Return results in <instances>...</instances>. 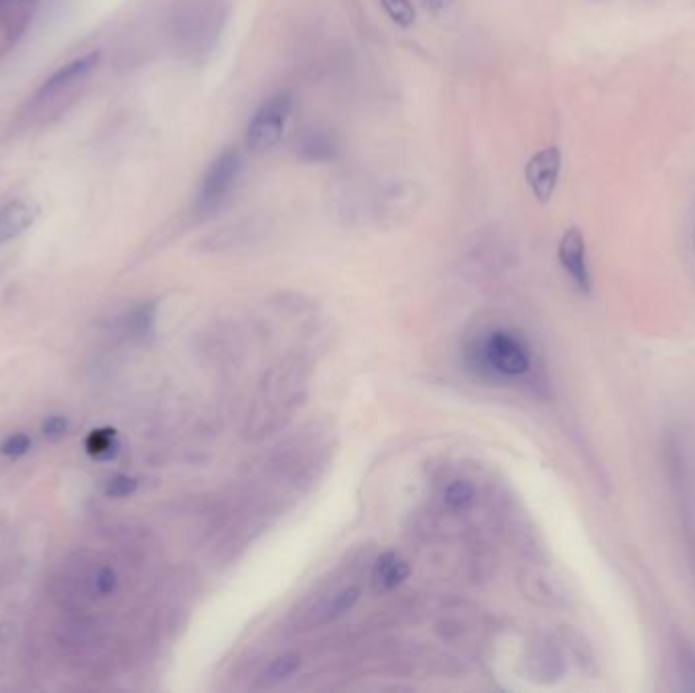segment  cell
<instances>
[{"label":"cell","mask_w":695,"mask_h":693,"mask_svg":"<svg viewBox=\"0 0 695 693\" xmlns=\"http://www.w3.org/2000/svg\"><path fill=\"white\" fill-rule=\"evenodd\" d=\"M561 175V151L557 147H547L535 153L527 167H525V179L531 187L533 196L545 204L553 198L557 183Z\"/></svg>","instance_id":"obj_5"},{"label":"cell","mask_w":695,"mask_h":693,"mask_svg":"<svg viewBox=\"0 0 695 693\" xmlns=\"http://www.w3.org/2000/svg\"><path fill=\"white\" fill-rule=\"evenodd\" d=\"M301 667V657L297 653H283L275 657L261 673V685L273 687L285 679H289Z\"/></svg>","instance_id":"obj_10"},{"label":"cell","mask_w":695,"mask_h":693,"mask_svg":"<svg viewBox=\"0 0 695 693\" xmlns=\"http://www.w3.org/2000/svg\"><path fill=\"white\" fill-rule=\"evenodd\" d=\"M39 212L33 200H15L0 210V246L23 236L37 222Z\"/></svg>","instance_id":"obj_7"},{"label":"cell","mask_w":695,"mask_h":693,"mask_svg":"<svg viewBox=\"0 0 695 693\" xmlns=\"http://www.w3.org/2000/svg\"><path fill=\"white\" fill-rule=\"evenodd\" d=\"M476 498V488L470 480H454L444 490V502L452 511H466Z\"/></svg>","instance_id":"obj_12"},{"label":"cell","mask_w":695,"mask_h":693,"mask_svg":"<svg viewBox=\"0 0 695 693\" xmlns=\"http://www.w3.org/2000/svg\"><path fill=\"white\" fill-rule=\"evenodd\" d=\"M139 488V480L133 478V476H126V474H118V476H112L106 486H104V492L106 496L110 498H126V496H131L135 494Z\"/></svg>","instance_id":"obj_15"},{"label":"cell","mask_w":695,"mask_h":693,"mask_svg":"<svg viewBox=\"0 0 695 693\" xmlns=\"http://www.w3.org/2000/svg\"><path fill=\"white\" fill-rule=\"evenodd\" d=\"M68 429H70V419H68V417H63V415H51V417H47V419L43 421V425H41L43 435H45L47 439H51V441L61 439L63 435L68 433Z\"/></svg>","instance_id":"obj_17"},{"label":"cell","mask_w":695,"mask_h":693,"mask_svg":"<svg viewBox=\"0 0 695 693\" xmlns=\"http://www.w3.org/2000/svg\"><path fill=\"white\" fill-rule=\"evenodd\" d=\"M342 155V143L336 133L326 129L307 131L297 143V157L305 163H330Z\"/></svg>","instance_id":"obj_8"},{"label":"cell","mask_w":695,"mask_h":693,"mask_svg":"<svg viewBox=\"0 0 695 693\" xmlns=\"http://www.w3.org/2000/svg\"><path fill=\"white\" fill-rule=\"evenodd\" d=\"M31 444L33 441L27 433H13L0 444V454L7 458H21L31 450Z\"/></svg>","instance_id":"obj_16"},{"label":"cell","mask_w":695,"mask_h":693,"mask_svg":"<svg viewBox=\"0 0 695 693\" xmlns=\"http://www.w3.org/2000/svg\"><path fill=\"white\" fill-rule=\"evenodd\" d=\"M242 155L238 149H224L206 169L200 187H198V196H196V212L200 216H208L212 212H216L226 198L230 196L232 187L236 185L240 173H242Z\"/></svg>","instance_id":"obj_3"},{"label":"cell","mask_w":695,"mask_h":693,"mask_svg":"<svg viewBox=\"0 0 695 693\" xmlns=\"http://www.w3.org/2000/svg\"><path fill=\"white\" fill-rule=\"evenodd\" d=\"M425 5L433 11H441V9H446L452 5V0H425Z\"/></svg>","instance_id":"obj_20"},{"label":"cell","mask_w":695,"mask_h":693,"mask_svg":"<svg viewBox=\"0 0 695 693\" xmlns=\"http://www.w3.org/2000/svg\"><path fill=\"white\" fill-rule=\"evenodd\" d=\"M482 358L500 376H523L531 368L527 346L509 332H494L482 346Z\"/></svg>","instance_id":"obj_4"},{"label":"cell","mask_w":695,"mask_h":693,"mask_svg":"<svg viewBox=\"0 0 695 693\" xmlns=\"http://www.w3.org/2000/svg\"><path fill=\"white\" fill-rule=\"evenodd\" d=\"M120 450L114 429H96L86 439V452L96 460H112Z\"/></svg>","instance_id":"obj_11"},{"label":"cell","mask_w":695,"mask_h":693,"mask_svg":"<svg viewBox=\"0 0 695 693\" xmlns=\"http://www.w3.org/2000/svg\"><path fill=\"white\" fill-rule=\"evenodd\" d=\"M557 257L563 271L570 275L576 287L582 291H590L592 277H590V267L586 257V240L578 228L565 230V234L559 240Z\"/></svg>","instance_id":"obj_6"},{"label":"cell","mask_w":695,"mask_h":693,"mask_svg":"<svg viewBox=\"0 0 695 693\" xmlns=\"http://www.w3.org/2000/svg\"><path fill=\"white\" fill-rule=\"evenodd\" d=\"M100 51H90L86 55H80L72 61H68L66 66H61L59 70H55L35 92L33 96L27 100L25 108L29 110V116L33 112L43 114L45 108H53L59 110L61 108V94L70 96L74 92L76 86H80L100 63Z\"/></svg>","instance_id":"obj_1"},{"label":"cell","mask_w":695,"mask_h":693,"mask_svg":"<svg viewBox=\"0 0 695 693\" xmlns=\"http://www.w3.org/2000/svg\"><path fill=\"white\" fill-rule=\"evenodd\" d=\"M293 112V96L289 92H279L267 98L257 112L252 114L246 126V147L255 153L273 149L287 129V122Z\"/></svg>","instance_id":"obj_2"},{"label":"cell","mask_w":695,"mask_h":693,"mask_svg":"<svg viewBox=\"0 0 695 693\" xmlns=\"http://www.w3.org/2000/svg\"><path fill=\"white\" fill-rule=\"evenodd\" d=\"M358 598H360L358 588H346V590L334 594V598L326 606V620H336V618L344 616L348 610L354 608Z\"/></svg>","instance_id":"obj_13"},{"label":"cell","mask_w":695,"mask_h":693,"mask_svg":"<svg viewBox=\"0 0 695 693\" xmlns=\"http://www.w3.org/2000/svg\"><path fill=\"white\" fill-rule=\"evenodd\" d=\"M94 588H96V592L102 594V596H108V594L114 592V588H116V576H114V572L110 570V567H102V570L96 572V576H94Z\"/></svg>","instance_id":"obj_19"},{"label":"cell","mask_w":695,"mask_h":693,"mask_svg":"<svg viewBox=\"0 0 695 693\" xmlns=\"http://www.w3.org/2000/svg\"><path fill=\"white\" fill-rule=\"evenodd\" d=\"M389 19L399 27H411L415 23V9L409 0H381Z\"/></svg>","instance_id":"obj_14"},{"label":"cell","mask_w":695,"mask_h":693,"mask_svg":"<svg viewBox=\"0 0 695 693\" xmlns=\"http://www.w3.org/2000/svg\"><path fill=\"white\" fill-rule=\"evenodd\" d=\"M155 318V307L151 303L141 305L133 315V330L137 336H147Z\"/></svg>","instance_id":"obj_18"},{"label":"cell","mask_w":695,"mask_h":693,"mask_svg":"<svg viewBox=\"0 0 695 693\" xmlns=\"http://www.w3.org/2000/svg\"><path fill=\"white\" fill-rule=\"evenodd\" d=\"M411 574V567L407 561H403L397 553L387 551L381 557L376 559L374 563V572H372V580L378 588L383 590H395L397 586H401Z\"/></svg>","instance_id":"obj_9"}]
</instances>
